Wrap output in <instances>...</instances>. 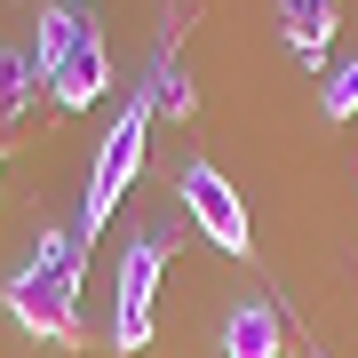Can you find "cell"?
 Instances as JSON below:
<instances>
[{"mask_svg":"<svg viewBox=\"0 0 358 358\" xmlns=\"http://www.w3.org/2000/svg\"><path fill=\"white\" fill-rule=\"evenodd\" d=\"M334 24H343V0H279V32H287V48L303 64H327Z\"/></svg>","mask_w":358,"mask_h":358,"instance_id":"5","label":"cell"},{"mask_svg":"<svg viewBox=\"0 0 358 358\" xmlns=\"http://www.w3.org/2000/svg\"><path fill=\"white\" fill-rule=\"evenodd\" d=\"M0 159H8V136H0Z\"/></svg>","mask_w":358,"mask_h":358,"instance_id":"12","label":"cell"},{"mask_svg":"<svg viewBox=\"0 0 358 358\" xmlns=\"http://www.w3.org/2000/svg\"><path fill=\"white\" fill-rule=\"evenodd\" d=\"M103 88H112V64H103V32H88V48H80L72 64H56V72H48V96L64 103V112H88Z\"/></svg>","mask_w":358,"mask_h":358,"instance_id":"6","label":"cell"},{"mask_svg":"<svg viewBox=\"0 0 358 358\" xmlns=\"http://www.w3.org/2000/svg\"><path fill=\"white\" fill-rule=\"evenodd\" d=\"M80 263H88V239L80 231H48L32 247V263L0 279V310L24 334H40V343H80Z\"/></svg>","mask_w":358,"mask_h":358,"instance_id":"1","label":"cell"},{"mask_svg":"<svg viewBox=\"0 0 358 358\" xmlns=\"http://www.w3.org/2000/svg\"><path fill=\"white\" fill-rule=\"evenodd\" d=\"M279 350H287V327L271 303H239L223 319V358H279Z\"/></svg>","mask_w":358,"mask_h":358,"instance_id":"7","label":"cell"},{"mask_svg":"<svg viewBox=\"0 0 358 358\" xmlns=\"http://www.w3.org/2000/svg\"><path fill=\"white\" fill-rule=\"evenodd\" d=\"M143 120H152V103H128V112L112 120V136H103V152H96V167H88V199H80V239L96 247V231L112 223V207H120V192L136 183V167H143Z\"/></svg>","mask_w":358,"mask_h":358,"instance_id":"2","label":"cell"},{"mask_svg":"<svg viewBox=\"0 0 358 358\" xmlns=\"http://www.w3.org/2000/svg\"><path fill=\"white\" fill-rule=\"evenodd\" d=\"M319 103H327V120H350V112H358V56L327 64V80H319Z\"/></svg>","mask_w":358,"mask_h":358,"instance_id":"11","label":"cell"},{"mask_svg":"<svg viewBox=\"0 0 358 358\" xmlns=\"http://www.w3.org/2000/svg\"><path fill=\"white\" fill-rule=\"evenodd\" d=\"M143 103H159L167 120H192L199 88H192V72H183V56H176V48H159V56H152V72H143Z\"/></svg>","mask_w":358,"mask_h":358,"instance_id":"8","label":"cell"},{"mask_svg":"<svg viewBox=\"0 0 358 358\" xmlns=\"http://www.w3.org/2000/svg\"><path fill=\"white\" fill-rule=\"evenodd\" d=\"M88 32H96V24H80L72 8H48V16H40V24H32V56H40V72L72 64V56L88 48Z\"/></svg>","mask_w":358,"mask_h":358,"instance_id":"9","label":"cell"},{"mask_svg":"<svg viewBox=\"0 0 358 358\" xmlns=\"http://www.w3.org/2000/svg\"><path fill=\"white\" fill-rule=\"evenodd\" d=\"M183 207H192V223L207 231V239L223 247V255H247V207H239V192L223 183V167H207V159H192L183 167Z\"/></svg>","mask_w":358,"mask_h":358,"instance_id":"4","label":"cell"},{"mask_svg":"<svg viewBox=\"0 0 358 358\" xmlns=\"http://www.w3.org/2000/svg\"><path fill=\"white\" fill-rule=\"evenodd\" d=\"M159 271H167V231H136L120 255V319H112V350L136 358L152 343V310H159Z\"/></svg>","mask_w":358,"mask_h":358,"instance_id":"3","label":"cell"},{"mask_svg":"<svg viewBox=\"0 0 358 358\" xmlns=\"http://www.w3.org/2000/svg\"><path fill=\"white\" fill-rule=\"evenodd\" d=\"M40 80H48V72H40V56H32V48H0V120L24 112Z\"/></svg>","mask_w":358,"mask_h":358,"instance_id":"10","label":"cell"}]
</instances>
